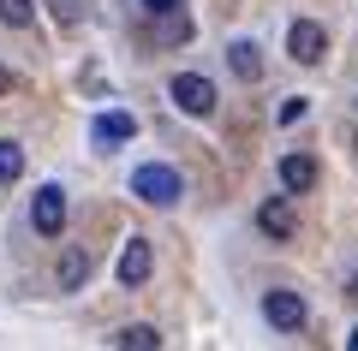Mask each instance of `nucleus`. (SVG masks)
Segmentation results:
<instances>
[{
    "label": "nucleus",
    "instance_id": "19",
    "mask_svg": "<svg viewBox=\"0 0 358 351\" xmlns=\"http://www.w3.org/2000/svg\"><path fill=\"white\" fill-rule=\"evenodd\" d=\"M346 351H358V327H352V334H346Z\"/></svg>",
    "mask_w": 358,
    "mask_h": 351
},
{
    "label": "nucleus",
    "instance_id": "7",
    "mask_svg": "<svg viewBox=\"0 0 358 351\" xmlns=\"http://www.w3.org/2000/svg\"><path fill=\"white\" fill-rule=\"evenodd\" d=\"M257 232H263V239H275V244L299 239V214H293V202H287V197H268L263 209H257Z\"/></svg>",
    "mask_w": 358,
    "mask_h": 351
},
{
    "label": "nucleus",
    "instance_id": "16",
    "mask_svg": "<svg viewBox=\"0 0 358 351\" xmlns=\"http://www.w3.org/2000/svg\"><path fill=\"white\" fill-rule=\"evenodd\" d=\"M48 13L60 18V24H84V13H90V0H48Z\"/></svg>",
    "mask_w": 358,
    "mask_h": 351
},
{
    "label": "nucleus",
    "instance_id": "11",
    "mask_svg": "<svg viewBox=\"0 0 358 351\" xmlns=\"http://www.w3.org/2000/svg\"><path fill=\"white\" fill-rule=\"evenodd\" d=\"M90 268H96V262H90V251H84V244H66V251H60V268H54L60 292H78V286L90 280Z\"/></svg>",
    "mask_w": 358,
    "mask_h": 351
},
{
    "label": "nucleus",
    "instance_id": "4",
    "mask_svg": "<svg viewBox=\"0 0 358 351\" xmlns=\"http://www.w3.org/2000/svg\"><path fill=\"white\" fill-rule=\"evenodd\" d=\"M30 226H36L42 239H60L66 232V191L60 185H42L36 202H30Z\"/></svg>",
    "mask_w": 358,
    "mask_h": 351
},
{
    "label": "nucleus",
    "instance_id": "18",
    "mask_svg": "<svg viewBox=\"0 0 358 351\" xmlns=\"http://www.w3.org/2000/svg\"><path fill=\"white\" fill-rule=\"evenodd\" d=\"M0 96H13V72L6 66H0Z\"/></svg>",
    "mask_w": 358,
    "mask_h": 351
},
{
    "label": "nucleus",
    "instance_id": "10",
    "mask_svg": "<svg viewBox=\"0 0 358 351\" xmlns=\"http://www.w3.org/2000/svg\"><path fill=\"white\" fill-rule=\"evenodd\" d=\"M227 72L239 77V84H257V77H263V48H257L251 36L227 42Z\"/></svg>",
    "mask_w": 358,
    "mask_h": 351
},
{
    "label": "nucleus",
    "instance_id": "6",
    "mask_svg": "<svg viewBox=\"0 0 358 351\" xmlns=\"http://www.w3.org/2000/svg\"><path fill=\"white\" fill-rule=\"evenodd\" d=\"M287 54H293L299 66H317L322 54H329V30H322L317 18H299V24L287 30Z\"/></svg>",
    "mask_w": 358,
    "mask_h": 351
},
{
    "label": "nucleus",
    "instance_id": "13",
    "mask_svg": "<svg viewBox=\"0 0 358 351\" xmlns=\"http://www.w3.org/2000/svg\"><path fill=\"white\" fill-rule=\"evenodd\" d=\"M114 345L120 351H155V345H162V334H155L150 322H131V327H120V334H114Z\"/></svg>",
    "mask_w": 358,
    "mask_h": 351
},
{
    "label": "nucleus",
    "instance_id": "1",
    "mask_svg": "<svg viewBox=\"0 0 358 351\" xmlns=\"http://www.w3.org/2000/svg\"><path fill=\"white\" fill-rule=\"evenodd\" d=\"M131 197L150 202V209H173V202L185 197V179H179V167L150 161V167H138V173H131Z\"/></svg>",
    "mask_w": 358,
    "mask_h": 351
},
{
    "label": "nucleus",
    "instance_id": "8",
    "mask_svg": "<svg viewBox=\"0 0 358 351\" xmlns=\"http://www.w3.org/2000/svg\"><path fill=\"white\" fill-rule=\"evenodd\" d=\"M317 179H322L317 155H305V149L281 155V191H287V197H305V191H317Z\"/></svg>",
    "mask_w": 358,
    "mask_h": 351
},
{
    "label": "nucleus",
    "instance_id": "17",
    "mask_svg": "<svg viewBox=\"0 0 358 351\" xmlns=\"http://www.w3.org/2000/svg\"><path fill=\"white\" fill-rule=\"evenodd\" d=\"M138 6H143L150 18H162V13H179V0H138Z\"/></svg>",
    "mask_w": 358,
    "mask_h": 351
},
{
    "label": "nucleus",
    "instance_id": "12",
    "mask_svg": "<svg viewBox=\"0 0 358 351\" xmlns=\"http://www.w3.org/2000/svg\"><path fill=\"white\" fill-rule=\"evenodd\" d=\"M155 42H162V48H185V42H192V18H185V13H162Z\"/></svg>",
    "mask_w": 358,
    "mask_h": 351
},
{
    "label": "nucleus",
    "instance_id": "3",
    "mask_svg": "<svg viewBox=\"0 0 358 351\" xmlns=\"http://www.w3.org/2000/svg\"><path fill=\"white\" fill-rule=\"evenodd\" d=\"M167 101H173L179 113H192V119H203V113H215V84H209L203 72H179L173 84H167Z\"/></svg>",
    "mask_w": 358,
    "mask_h": 351
},
{
    "label": "nucleus",
    "instance_id": "9",
    "mask_svg": "<svg viewBox=\"0 0 358 351\" xmlns=\"http://www.w3.org/2000/svg\"><path fill=\"white\" fill-rule=\"evenodd\" d=\"M90 137H96V149H120V143H131L138 137V119L131 113H96V126H90Z\"/></svg>",
    "mask_w": 358,
    "mask_h": 351
},
{
    "label": "nucleus",
    "instance_id": "14",
    "mask_svg": "<svg viewBox=\"0 0 358 351\" xmlns=\"http://www.w3.org/2000/svg\"><path fill=\"white\" fill-rule=\"evenodd\" d=\"M18 179H24V143L0 137V185H18Z\"/></svg>",
    "mask_w": 358,
    "mask_h": 351
},
{
    "label": "nucleus",
    "instance_id": "5",
    "mask_svg": "<svg viewBox=\"0 0 358 351\" xmlns=\"http://www.w3.org/2000/svg\"><path fill=\"white\" fill-rule=\"evenodd\" d=\"M120 286H150V274H155V251H150V239L143 232H131L126 239V251H120Z\"/></svg>",
    "mask_w": 358,
    "mask_h": 351
},
{
    "label": "nucleus",
    "instance_id": "2",
    "mask_svg": "<svg viewBox=\"0 0 358 351\" xmlns=\"http://www.w3.org/2000/svg\"><path fill=\"white\" fill-rule=\"evenodd\" d=\"M263 322L275 327V334H305L310 310H305V298H299V292L275 286V292H263Z\"/></svg>",
    "mask_w": 358,
    "mask_h": 351
},
{
    "label": "nucleus",
    "instance_id": "15",
    "mask_svg": "<svg viewBox=\"0 0 358 351\" xmlns=\"http://www.w3.org/2000/svg\"><path fill=\"white\" fill-rule=\"evenodd\" d=\"M0 24L30 30V24H36V0H0Z\"/></svg>",
    "mask_w": 358,
    "mask_h": 351
}]
</instances>
